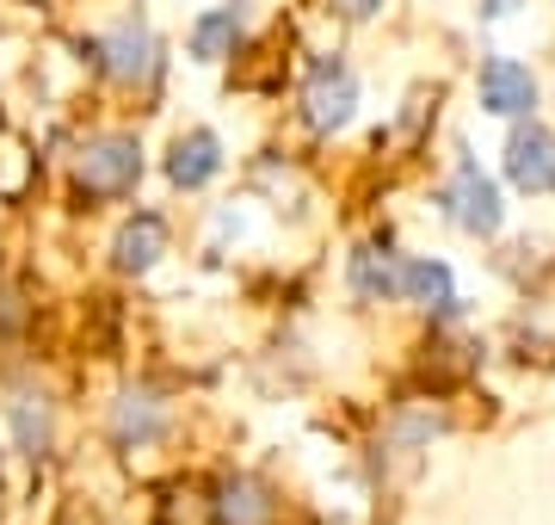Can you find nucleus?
I'll return each mask as SVG.
<instances>
[{
  "mask_svg": "<svg viewBox=\"0 0 555 525\" xmlns=\"http://www.w3.org/2000/svg\"><path fill=\"white\" fill-rule=\"evenodd\" d=\"M160 433H167V408L155 389H124L112 402V445L118 451H149Z\"/></svg>",
  "mask_w": 555,
  "mask_h": 525,
  "instance_id": "nucleus-11",
  "label": "nucleus"
},
{
  "mask_svg": "<svg viewBox=\"0 0 555 525\" xmlns=\"http://www.w3.org/2000/svg\"><path fill=\"white\" fill-rule=\"evenodd\" d=\"M80 62H93L105 81H118V87H155L160 43L142 13H124L105 38H80Z\"/></svg>",
  "mask_w": 555,
  "mask_h": 525,
  "instance_id": "nucleus-2",
  "label": "nucleus"
},
{
  "mask_svg": "<svg viewBox=\"0 0 555 525\" xmlns=\"http://www.w3.org/2000/svg\"><path fill=\"white\" fill-rule=\"evenodd\" d=\"M302 124L315 130V137H339L346 124L358 118V75L346 56H315L309 62V75H302Z\"/></svg>",
  "mask_w": 555,
  "mask_h": 525,
  "instance_id": "nucleus-4",
  "label": "nucleus"
},
{
  "mask_svg": "<svg viewBox=\"0 0 555 525\" xmlns=\"http://www.w3.org/2000/svg\"><path fill=\"white\" fill-rule=\"evenodd\" d=\"M222 167H229L222 137L210 130V124H192V130H179V137L167 142V162H160V174H167V185H173V192H204Z\"/></svg>",
  "mask_w": 555,
  "mask_h": 525,
  "instance_id": "nucleus-7",
  "label": "nucleus"
},
{
  "mask_svg": "<svg viewBox=\"0 0 555 525\" xmlns=\"http://www.w3.org/2000/svg\"><path fill=\"white\" fill-rule=\"evenodd\" d=\"M518 7H525V0H476V13H481V20H513Z\"/></svg>",
  "mask_w": 555,
  "mask_h": 525,
  "instance_id": "nucleus-16",
  "label": "nucleus"
},
{
  "mask_svg": "<svg viewBox=\"0 0 555 525\" xmlns=\"http://www.w3.org/2000/svg\"><path fill=\"white\" fill-rule=\"evenodd\" d=\"M210 520L217 525H272L278 501H272V488L259 483V476H222L217 501H210Z\"/></svg>",
  "mask_w": 555,
  "mask_h": 525,
  "instance_id": "nucleus-13",
  "label": "nucleus"
},
{
  "mask_svg": "<svg viewBox=\"0 0 555 525\" xmlns=\"http://www.w3.org/2000/svg\"><path fill=\"white\" fill-rule=\"evenodd\" d=\"M167 242H173V229H167V217L160 210H130V217L118 222V235H112V272L118 279H149L160 266V254H167Z\"/></svg>",
  "mask_w": 555,
  "mask_h": 525,
  "instance_id": "nucleus-8",
  "label": "nucleus"
},
{
  "mask_svg": "<svg viewBox=\"0 0 555 525\" xmlns=\"http://www.w3.org/2000/svg\"><path fill=\"white\" fill-rule=\"evenodd\" d=\"M327 13H339V20L364 25V20H377V13H383V0H327Z\"/></svg>",
  "mask_w": 555,
  "mask_h": 525,
  "instance_id": "nucleus-15",
  "label": "nucleus"
},
{
  "mask_svg": "<svg viewBox=\"0 0 555 525\" xmlns=\"http://www.w3.org/2000/svg\"><path fill=\"white\" fill-rule=\"evenodd\" d=\"M401 304H420L433 322H456L463 316V297H456V272L433 254H414L401 260Z\"/></svg>",
  "mask_w": 555,
  "mask_h": 525,
  "instance_id": "nucleus-9",
  "label": "nucleus"
},
{
  "mask_svg": "<svg viewBox=\"0 0 555 525\" xmlns=\"http://www.w3.org/2000/svg\"><path fill=\"white\" fill-rule=\"evenodd\" d=\"M476 100L488 118H537V105H543V87H537V75L525 68L518 56H488L476 68Z\"/></svg>",
  "mask_w": 555,
  "mask_h": 525,
  "instance_id": "nucleus-6",
  "label": "nucleus"
},
{
  "mask_svg": "<svg viewBox=\"0 0 555 525\" xmlns=\"http://www.w3.org/2000/svg\"><path fill=\"white\" fill-rule=\"evenodd\" d=\"M142 174H149V155H142L137 130H100L75 149V192L87 204H124L137 199Z\"/></svg>",
  "mask_w": 555,
  "mask_h": 525,
  "instance_id": "nucleus-1",
  "label": "nucleus"
},
{
  "mask_svg": "<svg viewBox=\"0 0 555 525\" xmlns=\"http://www.w3.org/2000/svg\"><path fill=\"white\" fill-rule=\"evenodd\" d=\"M500 174H506V185L525 192V199H550L555 192V130L550 124L518 118L513 130H506V142H500Z\"/></svg>",
  "mask_w": 555,
  "mask_h": 525,
  "instance_id": "nucleus-5",
  "label": "nucleus"
},
{
  "mask_svg": "<svg viewBox=\"0 0 555 525\" xmlns=\"http://www.w3.org/2000/svg\"><path fill=\"white\" fill-rule=\"evenodd\" d=\"M7 426H13V451L20 458H50V402H43L38 389H20L13 402H7Z\"/></svg>",
  "mask_w": 555,
  "mask_h": 525,
  "instance_id": "nucleus-14",
  "label": "nucleus"
},
{
  "mask_svg": "<svg viewBox=\"0 0 555 525\" xmlns=\"http://www.w3.org/2000/svg\"><path fill=\"white\" fill-rule=\"evenodd\" d=\"M346 291H352L358 304H396L401 297V260H389V254H383V247H352V254H346Z\"/></svg>",
  "mask_w": 555,
  "mask_h": 525,
  "instance_id": "nucleus-12",
  "label": "nucleus"
},
{
  "mask_svg": "<svg viewBox=\"0 0 555 525\" xmlns=\"http://www.w3.org/2000/svg\"><path fill=\"white\" fill-rule=\"evenodd\" d=\"M241 31H247V0H222V7H204L192 31H185V56L192 62H229L235 56Z\"/></svg>",
  "mask_w": 555,
  "mask_h": 525,
  "instance_id": "nucleus-10",
  "label": "nucleus"
},
{
  "mask_svg": "<svg viewBox=\"0 0 555 525\" xmlns=\"http://www.w3.org/2000/svg\"><path fill=\"white\" fill-rule=\"evenodd\" d=\"M438 210H444L463 235H476V242H494L500 229H506V192L494 185V174H488L476 155H456V174H451V185L438 192Z\"/></svg>",
  "mask_w": 555,
  "mask_h": 525,
  "instance_id": "nucleus-3",
  "label": "nucleus"
}]
</instances>
